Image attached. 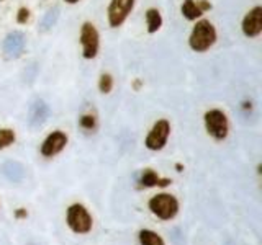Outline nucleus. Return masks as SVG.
<instances>
[{"mask_svg": "<svg viewBox=\"0 0 262 245\" xmlns=\"http://www.w3.org/2000/svg\"><path fill=\"white\" fill-rule=\"evenodd\" d=\"M216 28L210 20H199L195 23V27L190 31V36H188V46H190L192 51L195 53H205L208 51L213 44L216 43Z\"/></svg>", "mask_w": 262, "mask_h": 245, "instance_id": "f257e3e1", "label": "nucleus"}, {"mask_svg": "<svg viewBox=\"0 0 262 245\" xmlns=\"http://www.w3.org/2000/svg\"><path fill=\"white\" fill-rule=\"evenodd\" d=\"M203 121H205V129L207 133L216 139V141H225L229 133V122L228 116L225 111H221L218 108L208 110L203 114Z\"/></svg>", "mask_w": 262, "mask_h": 245, "instance_id": "f03ea898", "label": "nucleus"}, {"mask_svg": "<svg viewBox=\"0 0 262 245\" xmlns=\"http://www.w3.org/2000/svg\"><path fill=\"white\" fill-rule=\"evenodd\" d=\"M80 44L84 59H95L100 49V35L94 23L85 21L80 27Z\"/></svg>", "mask_w": 262, "mask_h": 245, "instance_id": "7ed1b4c3", "label": "nucleus"}, {"mask_svg": "<svg viewBox=\"0 0 262 245\" xmlns=\"http://www.w3.org/2000/svg\"><path fill=\"white\" fill-rule=\"evenodd\" d=\"M149 209L152 214H156L159 219L169 220L172 219L179 211V203L172 194L161 193L156 194L149 200Z\"/></svg>", "mask_w": 262, "mask_h": 245, "instance_id": "20e7f679", "label": "nucleus"}, {"mask_svg": "<svg viewBox=\"0 0 262 245\" xmlns=\"http://www.w3.org/2000/svg\"><path fill=\"white\" fill-rule=\"evenodd\" d=\"M68 226L76 234H87L92 229V216L82 204H72L68 209Z\"/></svg>", "mask_w": 262, "mask_h": 245, "instance_id": "39448f33", "label": "nucleus"}, {"mask_svg": "<svg viewBox=\"0 0 262 245\" xmlns=\"http://www.w3.org/2000/svg\"><path fill=\"white\" fill-rule=\"evenodd\" d=\"M136 0H112L106 10V18H108L110 28H120L126 21L129 13L133 12Z\"/></svg>", "mask_w": 262, "mask_h": 245, "instance_id": "423d86ee", "label": "nucleus"}, {"mask_svg": "<svg viewBox=\"0 0 262 245\" xmlns=\"http://www.w3.org/2000/svg\"><path fill=\"white\" fill-rule=\"evenodd\" d=\"M170 136V122L167 119H159L154 122L149 134L146 136V147L149 151H161L167 144V139Z\"/></svg>", "mask_w": 262, "mask_h": 245, "instance_id": "0eeeda50", "label": "nucleus"}, {"mask_svg": "<svg viewBox=\"0 0 262 245\" xmlns=\"http://www.w3.org/2000/svg\"><path fill=\"white\" fill-rule=\"evenodd\" d=\"M243 35L246 38H257L262 33V7L256 5L244 15L241 23Z\"/></svg>", "mask_w": 262, "mask_h": 245, "instance_id": "6e6552de", "label": "nucleus"}, {"mask_svg": "<svg viewBox=\"0 0 262 245\" xmlns=\"http://www.w3.org/2000/svg\"><path fill=\"white\" fill-rule=\"evenodd\" d=\"M25 46H27V36H25L23 31H18V30L8 33L2 44L5 56L10 57V59L20 57L25 51Z\"/></svg>", "mask_w": 262, "mask_h": 245, "instance_id": "1a4fd4ad", "label": "nucleus"}, {"mask_svg": "<svg viewBox=\"0 0 262 245\" xmlns=\"http://www.w3.org/2000/svg\"><path fill=\"white\" fill-rule=\"evenodd\" d=\"M66 144H68V136H66L62 131H53L51 134H49L45 142L41 144V154L45 155V157H54L56 154H59Z\"/></svg>", "mask_w": 262, "mask_h": 245, "instance_id": "9d476101", "label": "nucleus"}, {"mask_svg": "<svg viewBox=\"0 0 262 245\" xmlns=\"http://www.w3.org/2000/svg\"><path fill=\"white\" fill-rule=\"evenodd\" d=\"M49 116V106L45 100L41 98H36L35 102L31 103L30 106V111H28V125L33 129H38L41 128L46 122Z\"/></svg>", "mask_w": 262, "mask_h": 245, "instance_id": "9b49d317", "label": "nucleus"}, {"mask_svg": "<svg viewBox=\"0 0 262 245\" xmlns=\"http://www.w3.org/2000/svg\"><path fill=\"white\" fill-rule=\"evenodd\" d=\"M208 8H211V5L208 2H205V0H202V2L184 0L182 5H180V13H182V16L185 20L195 21L196 18H200V16L203 15V12L208 10Z\"/></svg>", "mask_w": 262, "mask_h": 245, "instance_id": "f8f14e48", "label": "nucleus"}, {"mask_svg": "<svg viewBox=\"0 0 262 245\" xmlns=\"http://www.w3.org/2000/svg\"><path fill=\"white\" fill-rule=\"evenodd\" d=\"M2 174L5 175L7 180H10L13 183H20L21 180L25 178V167L21 165L20 162H15V160H8L2 165Z\"/></svg>", "mask_w": 262, "mask_h": 245, "instance_id": "ddd939ff", "label": "nucleus"}, {"mask_svg": "<svg viewBox=\"0 0 262 245\" xmlns=\"http://www.w3.org/2000/svg\"><path fill=\"white\" fill-rule=\"evenodd\" d=\"M139 183L144 188H152V186H167L170 183V180L167 178H161L158 174H156L154 170L151 168H146L143 174H141V178H139Z\"/></svg>", "mask_w": 262, "mask_h": 245, "instance_id": "4468645a", "label": "nucleus"}, {"mask_svg": "<svg viewBox=\"0 0 262 245\" xmlns=\"http://www.w3.org/2000/svg\"><path fill=\"white\" fill-rule=\"evenodd\" d=\"M146 27L149 35L158 33L162 27V15L158 8H147L146 10Z\"/></svg>", "mask_w": 262, "mask_h": 245, "instance_id": "2eb2a0df", "label": "nucleus"}, {"mask_svg": "<svg viewBox=\"0 0 262 245\" xmlns=\"http://www.w3.org/2000/svg\"><path fill=\"white\" fill-rule=\"evenodd\" d=\"M57 20H59V8H57V7L49 8V10L43 15V18H41L39 30L43 31V33L49 31L53 27H56Z\"/></svg>", "mask_w": 262, "mask_h": 245, "instance_id": "dca6fc26", "label": "nucleus"}, {"mask_svg": "<svg viewBox=\"0 0 262 245\" xmlns=\"http://www.w3.org/2000/svg\"><path fill=\"white\" fill-rule=\"evenodd\" d=\"M139 242H141V245H164V240L152 231L139 232Z\"/></svg>", "mask_w": 262, "mask_h": 245, "instance_id": "f3484780", "label": "nucleus"}, {"mask_svg": "<svg viewBox=\"0 0 262 245\" xmlns=\"http://www.w3.org/2000/svg\"><path fill=\"white\" fill-rule=\"evenodd\" d=\"M15 131L13 129H0V149H7V147H10L13 142H15Z\"/></svg>", "mask_w": 262, "mask_h": 245, "instance_id": "a211bd4d", "label": "nucleus"}, {"mask_svg": "<svg viewBox=\"0 0 262 245\" xmlns=\"http://www.w3.org/2000/svg\"><path fill=\"white\" fill-rule=\"evenodd\" d=\"M113 88V77L110 74H102L100 79H98V90H100L102 93H110Z\"/></svg>", "mask_w": 262, "mask_h": 245, "instance_id": "6ab92c4d", "label": "nucleus"}, {"mask_svg": "<svg viewBox=\"0 0 262 245\" xmlns=\"http://www.w3.org/2000/svg\"><path fill=\"white\" fill-rule=\"evenodd\" d=\"M80 126L84 128V129H89V131H92L95 128V116H92V114H84V116L80 118Z\"/></svg>", "mask_w": 262, "mask_h": 245, "instance_id": "aec40b11", "label": "nucleus"}, {"mask_svg": "<svg viewBox=\"0 0 262 245\" xmlns=\"http://www.w3.org/2000/svg\"><path fill=\"white\" fill-rule=\"evenodd\" d=\"M28 18H30V10L27 7H21L20 10H18V15H16V21L18 23H27L28 21Z\"/></svg>", "mask_w": 262, "mask_h": 245, "instance_id": "412c9836", "label": "nucleus"}, {"mask_svg": "<svg viewBox=\"0 0 262 245\" xmlns=\"http://www.w3.org/2000/svg\"><path fill=\"white\" fill-rule=\"evenodd\" d=\"M66 4H69V5H76V4H79L80 0H64Z\"/></svg>", "mask_w": 262, "mask_h": 245, "instance_id": "4be33fe9", "label": "nucleus"}, {"mask_svg": "<svg viewBox=\"0 0 262 245\" xmlns=\"http://www.w3.org/2000/svg\"><path fill=\"white\" fill-rule=\"evenodd\" d=\"M16 216H18V217H23V216H27V211H18V212H16Z\"/></svg>", "mask_w": 262, "mask_h": 245, "instance_id": "5701e85b", "label": "nucleus"}, {"mask_svg": "<svg viewBox=\"0 0 262 245\" xmlns=\"http://www.w3.org/2000/svg\"><path fill=\"white\" fill-rule=\"evenodd\" d=\"M28 245H35V243H28Z\"/></svg>", "mask_w": 262, "mask_h": 245, "instance_id": "b1692460", "label": "nucleus"}]
</instances>
